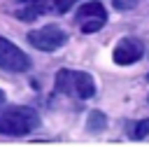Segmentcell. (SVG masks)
I'll list each match as a JSON object with an SVG mask.
<instances>
[{
	"label": "cell",
	"mask_w": 149,
	"mask_h": 147,
	"mask_svg": "<svg viewBox=\"0 0 149 147\" xmlns=\"http://www.w3.org/2000/svg\"><path fill=\"white\" fill-rule=\"evenodd\" d=\"M140 56H142V44L133 37H123L114 47V63H119V65H130V63L140 61Z\"/></svg>",
	"instance_id": "7"
},
{
	"label": "cell",
	"mask_w": 149,
	"mask_h": 147,
	"mask_svg": "<svg viewBox=\"0 0 149 147\" xmlns=\"http://www.w3.org/2000/svg\"><path fill=\"white\" fill-rule=\"evenodd\" d=\"M56 91L65 93V96H72V98H91L95 93V82L88 72H81V70H58L56 72Z\"/></svg>",
	"instance_id": "2"
},
{
	"label": "cell",
	"mask_w": 149,
	"mask_h": 147,
	"mask_svg": "<svg viewBox=\"0 0 149 147\" xmlns=\"http://www.w3.org/2000/svg\"><path fill=\"white\" fill-rule=\"evenodd\" d=\"M65 40H68L65 30L58 28V26H44V28H37V30L28 33V42L40 51H54L61 44H65Z\"/></svg>",
	"instance_id": "5"
},
{
	"label": "cell",
	"mask_w": 149,
	"mask_h": 147,
	"mask_svg": "<svg viewBox=\"0 0 149 147\" xmlns=\"http://www.w3.org/2000/svg\"><path fill=\"white\" fill-rule=\"evenodd\" d=\"M105 121H107V119H105L102 112H91V114H88V131H93V133H95V131H102V128H105Z\"/></svg>",
	"instance_id": "8"
},
{
	"label": "cell",
	"mask_w": 149,
	"mask_h": 147,
	"mask_svg": "<svg viewBox=\"0 0 149 147\" xmlns=\"http://www.w3.org/2000/svg\"><path fill=\"white\" fill-rule=\"evenodd\" d=\"M5 103V93H2V89H0V105Z\"/></svg>",
	"instance_id": "11"
},
{
	"label": "cell",
	"mask_w": 149,
	"mask_h": 147,
	"mask_svg": "<svg viewBox=\"0 0 149 147\" xmlns=\"http://www.w3.org/2000/svg\"><path fill=\"white\" fill-rule=\"evenodd\" d=\"M137 2H140V0H112V5H114L116 9H133Z\"/></svg>",
	"instance_id": "10"
},
{
	"label": "cell",
	"mask_w": 149,
	"mask_h": 147,
	"mask_svg": "<svg viewBox=\"0 0 149 147\" xmlns=\"http://www.w3.org/2000/svg\"><path fill=\"white\" fill-rule=\"evenodd\" d=\"M0 68L7 72H26L30 70V58L14 42H9L7 37H0Z\"/></svg>",
	"instance_id": "4"
},
{
	"label": "cell",
	"mask_w": 149,
	"mask_h": 147,
	"mask_svg": "<svg viewBox=\"0 0 149 147\" xmlns=\"http://www.w3.org/2000/svg\"><path fill=\"white\" fill-rule=\"evenodd\" d=\"M79 0H16V16L23 21H33L42 14H63Z\"/></svg>",
	"instance_id": "3"
},
{
	"label": "cell",
	"mask_w": 149,
	"mask_h": 147,
	"mask_svg": "<svg viewBox=\"0 0 149 147\" xmlns=\"http://www.w3.org/2000/svg\"><path fill=\"white\" fill-rule=\"evenodd\" d=\"M107 21V12L100 2H84L79 9H77V23L81 28V33H95L105 26Z\"/></svg>",
	"instance_id": "6"
},
{
	"label": "cell",
	"mask_w": 149,
	"mask_h": 147,
	"mask_svg": "<svg viewBox=\"0 0 149 147\" xmlns=\"http://www.w3.org/2000/svg\"><path fill=\"white\" fill-rule=\"evenodd\" d=\"M130 135L133 138H147L149 135V119H142V121H137L135 126H133V131H130Z\"/></svg>",
	"instance_id": "9"
},
{
	"label": "cell",
	"mask_w": 149,
	"mask_h": 147,
	"mask_svg": "<svg viewBox=\"0 0 149 147\" xmlns=\"http://www.w3.org/2000/svg\"><path fill=\"white\" fill-rule=\"evenodd\" d=\"M40 117L33 107L26 105H12L0 107V133L2 135H26L33 128H37Z\"/></svg>",
	"instance_id": "1"
}]
</instances>
